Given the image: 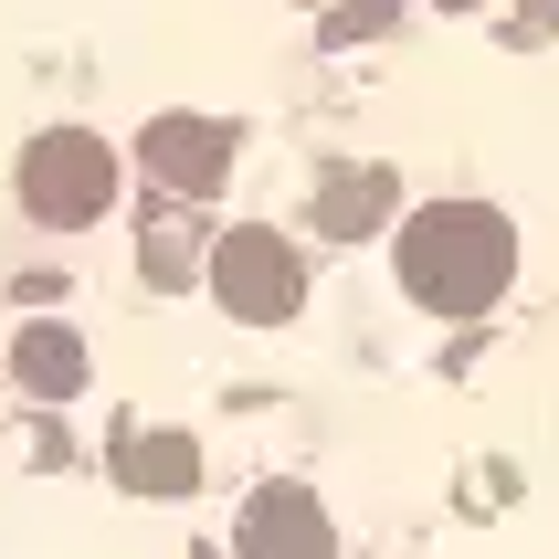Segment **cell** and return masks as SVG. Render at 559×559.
<instances>
[{
    "instance_id": "1",
    "label": "cell",
    "mask_w": 559,
    "mask_h": 559,
    "mask_svg": "<svg viewBox=\"0 0 559 559\" xmlns=\"http://www.w3.org/2000/svg\"><path fill=\"white\" fill-rule=\"evenodd\" d=\"M243 549L253 559H328V538H317L307 497H264V507H253V528H243Z\"/></svg>"
}]
</instances>
